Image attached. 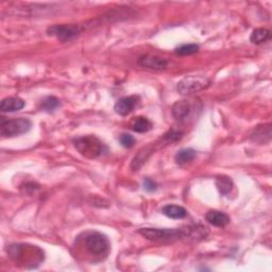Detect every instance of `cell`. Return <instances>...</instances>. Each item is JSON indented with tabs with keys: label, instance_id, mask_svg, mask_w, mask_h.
<instances>
[{
	"label": "cell",
	"instance_id": "obj_15",
	"mask_svg": "<svg viewBox=\"0 0 272 272\" xmlns=\"http://www.w3.org/2000/svg\"><path fill=\"white\" fill-rule=\"evenodd\" d=\"M252 138L256 143L259 144H265L267 141L270 140L271 138V125L268 123V125H264V126H259L254 130V133L252 134Z\"/></svg>",
	"mask_w": 272,
	"mask_h": 272
},
{
	"label": "cell",
	"instance_id": "obj_19",
	"mask_svg": "<svg viewBox=\"0 0 272 272\" xmlns=\"http://www.w3.org/2000/svg\"><path fill=\"white\" fill-rule=\"evenodd\" d=\"M60 104H61V101L57 97L48 96L45 99H43L41 102V107L43 110L45 111V112L51 113L54 110H57L60 107Z\"/></svg>",
	"mask_w": 272,
	"mask_h": 272
},
{
	"label": "cell",
	"instance_id": "obj_21",
	"mask_svg": "<svg viewBox=\"0 0 272 272\" xmlns=\"http://www.w3.org/2000/svg\"><path fill=\"white\" fill-rule=\"evenodd\" d=\"M119 141L122 147L127 148V149H130L135 145V138L130 134H121L119 136Z\"/></svg>",
	"mask_w": 272,
	"mask_h": 272
},
{
	"label": "cell",
	"instance_id": "obj_5",
	"mask_svg": "<svg viewBox=\"0 0 272 272\" xmlns=\"http://www.w3.org/2000/svg\"><path fill=\"white\" fill-rule=\"evenodd\" d=\"M211 85V80L206 77L188 76L183 78L178 83L177 90L181 95H191L207 89Z\"/></svg>",
	"mask_w": 272,
	"mask_h": 272
},
{
	"label": "cell",
	"instance_id": "obj_18",
	"mask_svg": "<svg viewBox=\"0 0 272 272\" xmlns=\"http://www.w3.org/2000/svg\"><path fill=\"white\" fill-rule=\"evenodd\" d=\"M196 158V151L191 148H185L176 154V163L179 165H185L190 163Z\"/></svg>",
	"mask_w": 272,
	"mask_h": 272
},
{
	"label": "cell",
	"instance_id": "obj_2",
	"mask_svg": "<svg viewBox=\"0 0 272 272\" xmlns=\"http://www.w3.org/2000/svg\"><path fill=\"white\" fill-rule=\"evenodd\" d=\"M73 145L83 157L88 159L99 158L106 150V146L94 135H86L75 138Z\"/></svg>",
	"mask_w": 272,
	"mask_h": 272
},
{
	"label": "cell",
	"instance_id": "obj_23",
	"mask_svg": "<svg viewBox=\"0 0 272 272\" xmlns=\"http://www.w3.org/2000/svg\"><path fill=\"white\" fill-rule=\"evenodd\" d=\"M144 188L148 191V193H152V191H156L158 189V184L153 180H151V179L147 178L144 181Z\"/></svg>",
	"mask_w": 272,
	"mask_h": 272
},
{
	"label": "cell",
	"instance_id": "obj_11",
	"mask_svg": "<svg viewBox=\"0 0 272 272\" xmlns=\"http://www.w3.org/2000/svg\"><path fill=\"white\" fill-rule=\"evenodd\" d=\"M191 112V106L190 102L187 100H179L177 101L171 109L172 116L175 117L177 120H184L186 119L188 115Z\"/></svg>",
	"mask_w": 272,
	"mask_h": 272
},
{
	"label": "cell",
	"instance_id": "obj_4",
	"mask_svg": "<svg viewBox=\"0 0 272 272\" xmlns=\"http://www.w3.org/2000/svg\"><path fill=\"white\" fill-rule=\"evenodd\" d=\"M85 247L91 255H107L110 250V242L106 235L100 232H90L84 239Z\"/></svg>",
	"mask_w": 272,
	"mask_h": 272
},
{
	"label": "cell",
	"instance_id": "obj_17",
	"mask_svg": "<svg viewBox=\"0 0 272 272\" xmlns=\"http://www.w3.org/2000/svg\"><path fill=\"white\" fill-rule=\"evenodd\" d=\"M271 39V32L270 30L266 28H257L252 31L250 41L253 44H262V43H266Z\"/></svg>",
	"mask_w": 272,
	"mask_h": 272
},
{
	"label": "cell",
	"instance_id": "obj_14",
	"mask_svg": "<svg viewBox=\"0 0 272 272\" xmlns=\"http://www.w3.org/2000/svg\"><path fill=\"white\" fill-rule=\"evenodd\" d=\"M162 213L171 219H183L187 216V211L183 206L169 204L162 208Z\"/></svg>",
	"mask_w": 272,
	"mask_h": 272
},
{
	"label": "cell",
	"instance_id": "obj_8",
	"mask_svg": "<svg viewBox=\"0 0 272 272\" xmlns=\"http://www.w3.org/2000/svg\"><path fill=\"white\" fill-rule=\"evenodd\" d=\"M138 99L139 98L137 96L123 97L116 102L115 107H114V111L120 116H127L135 109Z\"/></svg>",
	"mask_w": 272,
	"mask_h": 272
},
{
	"label": "cell",
	"instance_id": "obj_7",
	"mask_svg": "<svg viewBox=\"0 0 272 272\" xmlns=\"http://www.w3.org/2000/svg\"><path fill=\"white\" fill-rule=\"evenodd\" d=\"M138 65L144 68H149V69L162 70L168 65V62L163 58L157 57V55L145 54L138 59Z\"/></svg>",
	"mask_w": 272,
	"mask_h": 272
},
{
	"label": "cell",
	"instance_id": "obj_10",
	"mask_svg": "<svg viewBox=\"0 0 272 272\" xmlns=\"http://www.w3.org/2000/svg\"><path fill=\"white\" fill-rule=\"evenodd\" d=\"M205 219L209 225L217 227H225L230 224V217L224 213L219 211H209L205 214Z\"/></svg>",
	"mask_w": 272,
	"mask_h": 272
},
{
	"label": "cell",
	"instance_id": "obj_16",
	"mask_svg": "<svg viewBox=\"0 0 272 272\" xmlns=\"http://www.w3.org/2000/svg\"><path fill=\"white\" fill-rule=\"evenodd\" d=\"M216 187L222 196H227L232 191L234 183L232 179L227 176H218L216 178Z\"/></svg>",
	"mask_w": 272,
	"mask_h": 272
},
{
	"label": "cell",
	"instance_id": "obj_24",
	"mask_svg": "<svg viewBox=\"0 0 272 272\" xmlns=\"http://www.w3.org/2000/svg\"><path fill=\"white\" fill-rule=\"evenodd\" d=\"M23 188L24 189V194L31 195V194L35 193L36 190L40 189V185L36 184V183H33V182H30V183H27L26 185H24V187H23Z\"/></svg>",
	"mask_w": 272,
	"mask_h": 272
},
{
	"label": "cell",
	"instance_id": "obj_1",
	"mask_svg": "<svg viewBox=\"0 0 272 272\" xmlns=\"http://www.w3.org/2000/svg\"><path fill=\"white\" fill-rule=\"evenodd\" d=\"M138 233L146 239L156 243H172L189 235L188 227L187 230H182V228L144 227L139 228Z\"/></svg>",
	"mask_w": 272,
	"mask_h": 272
},
{
	"label": "cell",
	"instance_id": "obj_13",
	"mask_svg": "<svg viewBox=\"0 0 272 272\" xmlns=\"http://www.w3.org/2000/svg\"><path fill=\"white\" fill-rule=\"evenodd\" d=\"M152 153H153L152 146H148L146 148H143V149H141L137 154H136L135 158L132 160V164H131L132 170L137 171L140 168V167L147 162V159L150 158Z\"/></svg>",
	"mask_w": 272,
	"mask_h": 272
},
{
	"label": "cell",
	"instance_id": "obj_20",
	"mask_svg": "<svg viewBox=\"0 0 272 272\" xmlns=\"http://www.w3.org/2000/svg\"><path fill=\"white\" fill-rule=\"evenodd\" d=\"M176 54L180 57H186V55L195 54L199 51V46L196 44H184L176 48Z\"/></svg>",
	"mask_w": 272,
	"mask_h": 272
},
{
	"label": "cell",
	"instance_id": "obj_6",
	"mask_svg": "<svg viewBox=\"0 0 272 272\" xmlns=\"http://www.w3.org/2000/svg\"><path fill=\"white\" fill-rule=\"evenodd\" d=\"M81 32V28L78 24H54L47 29L48 35L55 36L61 42H67L77 36Z\"/></svg>",
	"mask_w": 272,
	"mask_h": 272
},
{
	"label": "cell",
	"instance_id": "obj_12",
	"mask_svg": "<svg viewBox=\"0 0 272 272\" xmlns=\"http://www.w3.org/2000/svg\"><path fill=\"white\" fill-rule=\"evenodd\" d=\"M130 128L136 133H147L152 129V122L144 116H137L130 122Z\"/></svg>",
	"mask_w": 272,
	"mask_h": 272
},
{
	"label": "cell",
	"instance_id": "obj_3",
	"mask_svg": "<svg viewBox=\"0 0 272 272\" xmlns=\"http://www.w3.org/2000/svg\"><path fill=\"white\" fill-rule=\"evenodd\" d=\"M32 127L28 118H1L0 120V134L2 137H14L27 133Z\"/></svg>",
	"mask_w": 272,
	"mask_h": 272
},
{
	"label": "cell",
	"instance_id": "obj_22",
	"mask_svg": "<svg viewBox=\"0 0 272 272\" xmlns=\"http://www.w3.org/2000/svg\"><path fill=\"white\" fill-rule=\"evenodd\" d=\"M182 135L183 134L181 132H177V131H174V130H171V131H169L168 133L164 135V139L169 141V143H174V141L181 139Z\"/></svg>",
	"mask_w": 272,
	"mask_h": 272
},
{
	"label": "cell",
	"instance_id": "obj_9",
	"mask_svg": "<svg viewBox=\"0 0 272 272\" xmlns=\"http://www.w3.org/2000/svg\"><path fill=\"white\" fill-rule=\"evenodd\" d=\"M24 101L20 97H8L4 98L0 103V111L2 113H12L21 111L24 108Z\"/></svg>",
	"mask_w": 272,
	"mask_h": 272
}]
</instances>
